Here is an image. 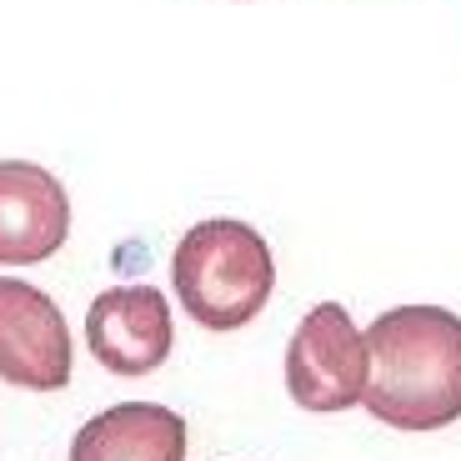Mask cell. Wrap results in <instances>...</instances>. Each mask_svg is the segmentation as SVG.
Masks as SVG:
<instances>
[{
    "label": "cell",
    "mask_w": 461,
    "mask_h": 461,
    "mask_svg": "<svg viewBox=\"0 0 461 461\" xmlns=\"http://www.w3.org/2000/svg\"><path fill=\"white\" fill-rule=\"evenodd\" d=\"M70 326L31 281L0 276V381L21 392H60L70 381Z\"/></svg>",
    "instance_id": "obj_4"
},
{
    "label": "cell",
    "mask_w": 461,
    "mask_h": 461,
    "mask_svg": "<svg viewBox=\"0 0 461 461\" xmlns=\"http://www.w3.org/2000/svg\"><path fill=\"white\" fill-rule=\"evenodd\" d=\"M171 281L185 316L206 331H241L261 316L276 291V261L271 246L246 221H201L181 236L171 256Z\"/></svg>",
    "instance_id": "obj_2"
},
{
    "label": "cell",
    "mask_w": 461,
    "mask_h": 461,
    "mask_svg": "<svg viewBox=\"0 0 461 461\" xmlns=\"http://www.w3.org/2000/svg\"><path fill=\"white\" fill-rule=\"evenodd\" d=\"M366 411L396 431H441L461 416V316L392 306L366 326Z\"/></svg>",
    "instance_id": "obj_1"
},
{
    "label": "cell",
    "mask_w": 461,
    "mask_h": 461,
    "mask_svg": "<svg viewBox=\"0 0 461 461\" xmlns=\"http://www.w3.org/2000/svg\"><path fill=\"white\" fill-rule=\"evenodd\" d=\"M70 196L35 161H0V266H35L66 246Z\"/></svg>",
    "instance_id": "obj_6"
},
{
    "label": "cell",
    "mask_w": 461,
    "mask_h": 461,
    "mask_svg": "<svg viewBox=\"0 0 461 461\" xmlns=\"http://www.w3.org/2000/svg\"><path fill=\"white\" fill-rule=\"evenodd\" d=\"M366 371H371L366 331H357V321L341 301H321L301 316L286 346V386L301 411L331 416L357 406L366 396Z\"/></svg>",
    "instance_id": "obj_3"
},
{
    "label": "cell",
    "mask_w": 461,
    "mask_h": 461,
    "mask_svg": "<svg viewBox=\"0 0 461 461\" xmlns=\"http://www.w3.org/2000/svg\"><path fill=\"white\" fill-rule=\"evenodd\" d=\"M70 461H185V421L171 406L121 402L76 431Z\"/></svg>",
    "instance_id": "obj_7"
},
{
    "label": "cell",
    "mask_w": 461,
    "mask_h": 461,
    "mask_svg": "<svg viewBox=\"0 0 461 461\" xmlns=\"http://www.w3.org/2000/svg\"><path fill=\"white\" fill-rule=\"evenodd\" d=\"M171 341V306L156 286H111L86 312V346L115 376H146L166 366Z\"/></svg>",
    "instance_id": "obj_5"
}]
</instances>
